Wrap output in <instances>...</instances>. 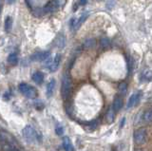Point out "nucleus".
<instances>
[{
	"label": "nucleus",
	"mask_w": 152,
	"mask_h": 151,
	"mask_svg": "<svg viewBox=\"0 0 152 151\" xmlns=\"http://www.w3.org/2000/svg\"><path fill=\"white\" fill-rule=\"evenodd\" d=\"M123 106V101L120 97H116L113 101V110L114 111H119Z\"/></svg>",
	"instance_id": "nucleus-11"
},
{
	"label": "nucleus",
	"mask_w": 152,
	"mask_h": 151,
	"mask_svg": "<svg viewBox=\"0 0 152 151\" xmlns=\"http://www.w3.org/2000/svg\"><path fill=\"white\" fill-rule=\"evenodd\" d=\"M135 151H143V150H141V149H137V150H135Z\"/></svg>",
	"instance_id": "nucleus-28"
},
{
	"label": "nucleus",
	"mask_w": 152,
	"mask_h": 151,
	"mask_svg": "<svg viewBox=\"0 0 152 151\" xmlns=\"http://www.w3.org/2000/svg\"><path fill=\"white\" fill-rule=\"evenodd\" d=\"M55 132H56L57 135H62L64 133V128H62V126H58V128H56V129H55Z\"/></svg>",
	"instance_id": "nucleus-23"
},
{
	"label": "nucleus",
	"mask_w": 152,
	"mask_h": 151,
	"mask_svg": "<svg viewBox=\"0 0 152 151\" xmlns=\"http://www.w3.org/2000/svg\"><path fill=\"white\" fill-rule=\"evenodd\" d=\"M63 145H64V149L65 151H74L73 146L71 145L70 140L68 138V137H65L64 141H63Z\"/></svg>",
	"instance_id": "nucleus-12"
},
{
	"label": "nucleus",
	"mask_w": 152,
	"mask_h": 151,
	"mask_svg": "<svg viewBox=\"0 0 152 151\" xmlns=\"http://www.w3.org/2000/svg\"><path fill=\"white\" fill-rule=\"evenodd\" d=\"M143 118H144V121L146 123H151L152 121V111L150 109H148L146 112L144 113L143 115Z\"/></svg>",
	"instance_id": "nucleus-16"
},
{
	"label": "nucleus",
	"mask_w": 152,
	"mask_h": 151,
	"mask_svg": "<svg viewBox=\"0 0 152 151\" xmlns=\"http://www.w3.org/2000/svg\"><path fill=\"white\" fill-rule=\"evenodd\" d=\"M114 115H115V111L113 110L112 108H110L108 113H106V121L108 123H112L114 120Z\"/></svg>",
	"instance_id": "nucleus-17"
},
{
	"label": "nucleus",
	"mask_w": 152,
	"mask_h": 151,
	"mask_svg": "<svg viewBox=\"0 0 152 151\" xmlns=\"http://www.w3.org/2000/svg\"><path fill=\"white\" fill-rule=\"evenodd\" d=\"M0 10H1V7H0Z\"/></svg>",
	"instance_id": "nucleus-29"
},
{
	"label": "nucleus",
	"mask_w": 152,
	"mask_h": 151,
	"mask_svg": "<svg viewBox=\"0 0 152 151\" xmlns=\"http://www.w3.org/2000/svg\"><path fill=\"white\" fill-rule=\"evenodd\" d=\"M125 122H126V118H123V120H122V121H121L120 128H122V126H124V125H125Z\"/></svg>",
	"instance_id": "nucleus-26"
},
{
	"label": "nucleus",
	"mask_w": 152,
	"mask_h": 151,
	"mask_svg": "<svg viewBox=\"0 0 152 151\" xmlns=\"http://www.w3.org/2000/svg\"><path fill=\"white\" fill-rule=\"evenodd\" d=\"M50 51H40V52H36L32 55L30 59L32 61H45L47 60L48 58H50Z\"/></svg>",
	"instance_id": "nucleus-5"
},
{
	"label": "nucleus",
	"mask_w": 152,
	"mask_h": 151,
	"mask_svg": "<svg viewBox=\"0 0 152 151\" xmlns=\"http://www.w3.org/2000/svg\"><path fill=\"white\" fill-rule=\"evenodd\" d=\"M55 3L57 7H63L66 4V0H55Z\"/></svg>",
	"instance_id": "nucleus-24"
},
{
	"label": "nucleus",
	"mask_w": 152,
	"mask_h": 151,
	"mask_svg": "<svg viewBox=\"0 0 152 151\" xmlns=\"http://www.w3.org/2000/svg\"><path fill=\"white\" fill-rule=\"evenodd\" d=\"M32 80L38 85L42 84L44 82V74L41 71H36L32 74Z\"/></svg>",
	"instance_id": "nucleus-9"
},
{
	"label": "nucleus",
	"mask_w": 152,
	"mask_h": 151,
	"mask_svg": "<svg viewBox=\"0 0 152 151\" xmlns=\"http://www.w3.org/2000/svg\"><path fill=\"white\" fill-rule=\"evenodd\" d=\"M22 134H23L24 138H25V140L29 143H34L39 140L38 134L35 131V129L30 125H27L24 128V129L22 130Z\"/></svg>",
	"instance_id": "nucleus-3"
},
{
	"label": "nucleus",
	"mask_w": 152,
	"mask_h": 151,
	"mask_svg": "<svg viewBox=\"0 0 152 151\" xmlns=\"http://www.w3.org/2000/svg\"><path fill=\"white\" fill-rule=\"evenodd\" d=\"M138 101H139V95H138L137 93H133L132 95L130 96L129 100V102H127V105H126V108H133L134 105H135Z\"/></svg>",
	"instance_id": "nucleus-8"
},
{
	"label": "nucleus",
	"mask_w": 152,
	"mask_h": 151,
	"mask_svg": "<svg viewBox=\"0 0 152 151\" xmlns=\"http://www.w3.org/2000/svg\"><path fill=\"white\" fill-rule=\"evenodd\" d=\"M33 13L35 14L36 16H39V15H43L45 14L44 13V11H43V9H39V8H37L35 10H33Z\"/></svg>",
	"instance_id": "nucleus-22"
},
{
	"label": "nucleus",
	"mask_w": 152,
	"mask_h": 151,
	"mask_svg": "<svg viewBox=\"0 0 152 151\" xmlns=\"http://www.w3.org/2000/svg\"><path fill=\"white\" fill-rule=\"evenodd\" d=\"M133 138H134V142H135V143H137V145H144V143L146 142V139H147L146 129L144 128L137 129L136 131L134 132Z\"/></svg>",
	"instance_id": "nucleus-4"
},
{
	"label": "nucleus",
	"mask_w": 152,
	"mask_h": 151,
	"mask_svg": "<svg viewBox=\"0 0 152 151\" xmlns=\"http://www.w3.org/2000/svg\"><path fill=\"white\" fill-rule=\"evenodd\" d=\"M8 63L15 66L17 63H18V56L15 52H12L11 54H9L8 56Z\"/></svg>",
	"instance_id": "nucleus-13"
},
{
	"label": "nucleus",
	"mask_w": 152,
	"mask_h": 151,
	"mask_svg": "<svg viewBox=\"0 0 152 151\" xmlns=\"http://www.w3.org/2000/svg\"><path fill=\"white\" fill-rule=\"evenodd\" d=\"M118 90L123 94H126L127 91V85L126 83H121L118 87Z\"/></svg>",
	"instance_id": "nucleus-19"
},
{
	"label": "nucleus",
	"mask_w": 152,
	"mask_h": 151,
	"mask_svg": "<svg viewBox=\"0 0 152 151\" xmlns=\"http://www.w3.org/2000/svg\"><path fill=\"white\" fill-rule=\"evenodd\" d=\"M55 84H56V82H55L54 79H51V80L48 83L47 85V97H51V96L53 95L54 93V90H55Z\"/></svg>",
	"instance_id": "nucleus-7"
},
{
	"label": "nucleus",
	"mask_w": 152,
	"mask_h": 151,
	"mask_svg": "<svg viewBox=\"0 0 152 151\" xmlns=\"http://www.w3.org/2000/svg\"><path fill=\"white\" fill-rule=\"evenodd\" d=\"M72 90V83L70 76L68 73H65L62 79V87H61V95L64 100H68L70 97Z\"/></svg>",
	"instance_id": "nucleus-1"
},
{
	"label": "nucleus",
	"mask_w": 152,
	"mask_h": 151,
	"mask_svg": "<svg viewBox=\"0 0 152 151\" xmlns=\"http://www.w3.org/2000/svg\"><path fill=\"white\" fill-rule=\"evenodd\" d=\"M19 91L21 92L23 95L30 99H35L37 97V90L34 87L28 85L26 83H22L19 85Z\"/></svg>",
	"instance_id": "nucleus-2"
},
{
	"label": "nucleus",
	"mask_w": 152,
	"mask_h": 151,
	"mask_svg": "<svg viewBox=\"0 0 152 151\" xmlns=\"http://www.w3.org/2000/svg\"><path fill=\"white\" fill-rule=\"evenodd\" d=\"M79 3H80V5L85 6L88 3V0H79Z\"/></svg>",
	"instance_id": "nucleus-25"
},
{
	"label": "nucleus",
	"mask_w": 152,
	"mask_h": 151,
	"mask_svg": "<svg viewBox=\"0 0 152 151\" xmlns=\"http://www.w3.org/2000/svg\"><path fill=\"white\" fill-rule=\"evenodd\" d=\"M61 59H62V56L60 53H57L56 55H55L54 59L51 61V64L50 66V70L51 72H54V71H56L58 70V68L60 66V62H61Z\"/></svg>",
	"instance_id": "nucleus-6"
},
{
	"label": "nucleus",
	"mask_w": 152,
	"mask_h": 151,
	"mask_svg": "<svg viewBox=\"0 0 152 151\" xmlns=\"http://www.w3.org/2000/svg\"><path fill=\"white\" fill-rule=\"evenodd\" d=\"M12 28V18L11 16L6 17L5 20V30L7 32H11V30Z\"/></svg>",
	"instance_id": "nucleus-15"
},
{
	"label": "nucleus",
	"mask_w": 152,
	"mask_h": 151,
	"mask_svg": "<svg viewBox=\"0 0 152 151\" xmlns=\"http://www.w3.org/2000/svg\"><path fill=\"white\" fill-rule=\"evenodd\" d=\"M56 45L59 49H62V48L65 47V44H66V40H65V37L64 36H59L58 38L56 39Z\"/></svg>",
	"instance_id": "nucleus-18"
},
{
	"label": "nucleus",
	"mask_w": 152,
	"mask_h": 151,
	"mask_svg": "<svg viewBox=\"0 0 152 151\" xmlns=\"http://www.w3.org/2000/svg\"><path fill=\"white\" fill-rule=\"evenodd\" d=\"M143 79L144 81H150L151 80V71L149 70H146L144 71Z\"/></svg>",
	"instance_id": "nucleus-21"
},
{
	"label": "nucleus",
	"mask_w": 152,
	"mask_h": 151,
	"mask_svg": "<svg viewBox=\"0 0 152 151\" xmlns=\"http://www.w3.org/2000/svg\"><path fill=\"white\" fill-rule=\"evenodd\" d=\"M15 0H7V2H8V4H10V5H11V4H13V3H15Z\"/></svg>",
	"instance_id": "nucleus-27"
},
{
	"label": "nucleus",
	"mask_w": 152,
	"mask_h": 151,
	"mask_svg": "<svg viewBox=\"0 0 152 151\" xmlns=\"http://www.w3.org/2000/svg\"><path fill=\"white\" fill-rule=\"evenodd\" d=\"M95 45H96V40L93 39V38H89V39L85 41L84 48H85V49L88 50V49H92V48H94Z\"/></svg>",
	"instance_id": "nucleus-14"
},
{
	"label": "nucleus",
	"mask_w": 152,
	"mask_h": 151,
	"mask_svg": "<svg viewBox=\"0 0 152 151\" xmlns=\"http://www.w3.org/2000/svg\"><path fill=\"white\" fill-rule=\"evenodd\" d=\"M100 44H101L102 48H108L110 45V41L108 38H106V37H104V38H102L101 41H100Z\"/></svg>",
	"instance_id": "nucleus-20"
},
{
	"label": "nucleus",
	"mask_w": 152,
	"mask_h": 151,
	"mask_svg": "<svg viewBox=\"0 0 152 151\" xmlns=\"http://www.w3.org/2000/svg\"><path fill=\"white\" fill-rule=\"evenodd\" d=\"M88 12H86V13H83V14L81 15V17L79 18L78 20H76V22H75V25H74V30H77L79 29L81 27V25L83 23H84L86 20H87V18L88 17Z\"/></svg>",
	"instance_id": "nucleus-10"
}]
</instances>
